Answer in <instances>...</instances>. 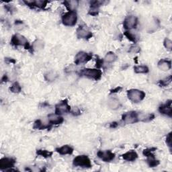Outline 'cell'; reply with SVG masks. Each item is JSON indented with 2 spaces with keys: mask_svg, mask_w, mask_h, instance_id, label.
Segmentation results:
<instances>
[{
  "mask_svg": "<svg viewBox=\"0 0 172 172\" xmlns=\"http://www.w3.org/2000/svg\"><path fill=\"white\" fill-rule=\"evenodd\" d=\"M79 75L80 76L87 77L98 80L102 77V72L101 71V70L97 69H83L79 71Z\"/></svg>",
  "mask_w": 172,
  "mask_h": 172,
  "instance_id": "cell-1",
  "label": "cell"
},
{
  "mask_svg": "<svg viewBox=\"0 0 172 172\" xmlns=\"http://www.w3.org/2000/svg\"><path fill=\"white\" fill-rule=\"evenodd\" d=\"M127 96L131 102L138 103L145 98V93L141 90L132 89L127 92Z\"/></svg>",
  "mask_w": 172,
  "mask_h": 172,
  "instance_id": "cell-2",
  "label": "cell"
},
{
  "mask_svg": "<svg viewBox=\"0 0 172 172\" xmlns=\"http://www.w3.org/2000/svg\"><path fill=\"white\" fill-rule=\"evenodd\" d=\"M73 164L74 166L85 167V168H90L92 167V163L89 158L86 155H79L75 157Z\"/></svg>",
  "mask_w": 172,
  "mask_h": 172,
  "instance_id": "cell-3",
  "label": "cell"
},
{
  "mask_svg": "<svg viewBox=\"0 0 172 172\" xmlns=\"http://www.w3.org/2000/svg\"><path fill=\"white\" fill-rule=\"evenodd\" d=\"M77 20V16L75 12H69L62 16V21L64 26H73L75 25Z\"/></svg>",
  "mask_w": 172,
  "mask_h": 172,
  "instance_id": "cell-4",
  "label": "cell"
},
{
  "mask_svg": "<svg viewBox=\"0 0 172 172\" xmlns=\"http://www.w3.org/2000/svg\"><path fill=\"white\" fill-rule=\"evenodd\" d=\"M11 43L14 46H24L26 49H30L31 46L26 38L22 35H20L19 34H16L12 36Z\"/></svg>",
  "mask_w": 172,
  "mask_h": 172,
  "instance_id": "cell-5",
  "label": "cell"
},
{
  "mask_svg": "<svg viewBox=\"0 0 172 172\" xmlns=\"http://www.w3.org/2000/svg\"><path fill=\"white\" fill-rule=\"evenodd\" d=\"M122 120L126 124H133L139 121V114L137 112H128L122 115Z\"/></svg>",
  "mask_w": 172,
  "mask_h": 172,
  "instance_id": "cell-6",
  "label": "cell"
},
{
  "mask_svg": "<svg viewBox=\"0 0 172 172\" xmlns=\"http://www.w3.org/2000/svg\"><path fill=\"white\" fill-rule=\"evenodd\" d=\"M92 59V55H89V54L83 52V51H81V52L77 53L76 56H75V63L77 65H79V64H80L87 63V62L90 61Z\"/></svg>",
  "mask_w": 172,
  "mask_h": 172,
  "instance_id": "cell-7",
  "label": "cell"
},
{
  "mask_svg": "<svg viewBox=\"0 0 172 172\" xmlns=\"http://www.w3.org/2000/svg\"><path fill=\"white\" fill-rule=\"evenodd\" d=\"M71 112V107L69 106L67 100H63L59 104H58L55 107V114L58 115L63 114L69 112Z\"/></svg>",
  "mask_w": 172,
  "mask_h": 172,
  "instance_id": "cell-8",
  "label": "cell"
},
{
  "mask_svg": "<svg viewBox=\"0 0 172 172\" xmlns=\"http://www.w3.org/2000/svg\"><path fill=\"white\" fill-rule=\"evenodd\" d=\"M97 155L98 157L104 162H110L115 158V154L111 150H100Z\"/></svg>",
  "mask_w": 172,
  "mask_h": 172,
  "instance_id": "cell-9",
  "label": "cell"
},
{
  "mask_svg": "<svg viewBox=\"0 0 172 172\" xmlns=\"http://www.w3.org/2000/svg\"><path fill=\"white\" fill-rule=\"evenodd\" d=\"M138 20L137 18L134 16H129L124 21L123 26L126 30L132 29L137 26Z\"/></svg>",
  "mask_w": 172,
  "mask_h": 172,
  "instance_id": "cell-10",
  "label": "cell"
},
{
  "mask_svg": "<svg viewBox=\"0 0 172 172\" xmlns=\"http://www.w3.org/2000/svg\"><path fill=\"white\" fill-rule=\"evenodd\" d=\"M159 111L161 114L167 116L171 117L172 116V109H171V100H169L166 102L164 104H162L159 107Z\"/></svg>",
  "mask_w": 172,
  "mask_h": 172,
  "instance_id": "cell-11",
  "label": "cell"
},
{
  "mask_svg": "<svg viewBox=\"0 0 172 172\" xmlns=\"http://www.w3.org/2000/svg\"><path fill=\"white\" fill-rule=\"evenodd\" d=\"M16 161L14 159L5 157L1 159L0 161V169H7L8 168H12L14 166Z\"/></svg>",
  "mask_w": 172,
  "mask_h": 172,
  "instance_id": "cell-12",
  "label": "cell"
},
{
  "mask_svg": "<svg viewBox=\"0 0 172 172\" xmlns=\"http://www.w3.org/2000/svg\"><path fill=\"white\" fill-rule=\"evenodd\" d=\"M24 3L30 7L38 8L40 9H44L46 7L49 1H42V0H36V1H24Z\"/></svg>",
  "mask_w": 172,
  "mask_h": 172,
  "instance_id": "cell-13",
  "label": "cell"
},
{
  "mask_svg": "<svg viewBox=\"0 0 172 172\" xmlns=\"http://www.w3.org/2000/svg\"><path fill=\"white\" fill-rule=\"evenodd\" d=\"M77 36L79 38H83V39H89L92 38V34L89 31L85 28L83 26H79L77 29Z\"/></svg>",
  "mask_w": 172,
  "mask_h": 172,
  "instance_id": "cell-14",
  "label": "cell"
},
{
  "mask_svg": "<svg viewBox=\"0 0 172 172\" xmlns=\"http://www.w3.org/2000/svg\"><path fill=\"white\" fill-rule=\"evenodd\" d=\"M49 122L51 125H58V124H61L64 121L63 117H61L60 115H58L57 114H50L48 116Z\"/></svg>",
  "mask_w": 172,
  "mask_h": 172,
  "instance_id": "cell-15",
  "label": "cell"
},
{
  "mask_svg": "<svg viewBox=\"0 0 172 172\" xmlns=\"http://www.w3.org/2000/svg\"><path fill=\"white\" fill-rule=\"evenodd\" d=\"M158 67L161 70L165 71H168L171 67V61L167 59H161L159 61L158 63Z\"/></svg>",
  "mask_w": 172,
  "mask_h": 172,
  "instance_id": "cell-16",
  "label": "cell"
},
{
  "mask_svg": "<svg viewBox=\"0 0 172 172\" xmlns=\"http://www.w3.org/2000/svg\"><path fill=\"white\" fill-rule=\"evenodd\" d=\"M122 158L128 161H134L138 158V154L135 150H130L122 155Z\"/></svg>",
  "mask_w": 172,
  "mask_h": 172,
  "instance_id": "cell-17",
  "label": "cell"
},
{
  "mask_svg": "<svg viewBox=\"0 0 172 172\" xmlns=\"http://www.w3.org/2000/svg\"><path fill=\"white\" fill-rule=\"evenodd\" d=\"M56 151L59 153V154L63 155H71L73 152H74V149L69 145H64L63 147L56 149Z\"/></svg>",
  "mask_w": 172,
  "mask_h": 172,
  "instance_id": "cell-18",
  "label": "cell"
},
{
  "mask_svg": "<svg viewBox=\"0 0 172 172\" xmlns=\"http://www.w3.org/2000/svg\"><path fill=\"white\" fill-rule=\"evenodd\" d=\"M64 5L69 10V12H75L79 5L78 1H65L63 2Z\"/></svg>",
  "mask_w": 172,
  "mask_h": 172,
  "instance_id": "cell-19",
  "label": "cell"
},
{
  "mask_svg": "<svg viewBox=\"0 0 172 172\" xmlns=\"http://www.w3.org/2000/svg\"><path fill=\"white\" fill-rule=\"evenodd\" d=\"M107 106L112 110H117L120 106V103L118 99L111 98L107 102Z\"/></svg>",
  "mask_w": 172,
  "mask_h": 172,
  "instance_id": "cell-20",
  "label": "cell"
},
{
  "mask_svg": "<svg viewBox=\"0 0 172 172\" xmlns=\"http://www.w3.org/2000/svg\"><path fill=\"white\" fill-rule=\"evenodd\" d=\"M34 128L36 129H39V130H42V129H45V128H51V126L46 125V124L43 123L40 120H36L35 122H34Z\"/></svg>",
  "mask_w": 172,
  "mask_h": 172,
  "instance_id": "cell-21",
  "label": "cell"
},
{
  "mask_svg": "<svg viewBox=\"0 0 172 172\" xmlns=\"http://www.w3.org/2000/svg\"><path fill=\"white\" fill-rule=\"evenodd\" d=\"M135 72L136 74H147L149 72V68L145 65L137 66L134 68Z\"/></svg>",
  "mask_w": 172,
  "mask_h": 172,
  "instance_id": "cell-22",
  "label": "cell"
},
{
  "mask_svg": "<svg viewBox=\"0 0 172 172\" xmlns=\"http://www.w3.org/2000/svg\"><path fill=\"white\" fill-rule=\"evenodd\" d=\"M36 154H37L38 155L42 156L44 158H48V157H51L52 156L53 152L49 151V150H47L39 149V150H37V151H36Z\"/></svg>",
  "mask_w": 172,
  "mask_h": 172,
  "instance_id": "cell-23",
  "label": "cell"
},
{
  "mask_svg": "<svg viewBox=\"0 0 172 172\" xmlns=\"http://www.w3.org/2000/svg\"><path fill=\"white\" fill-rule=\"evenodd\" d=\"M116 59H117V56L115 55V54L112 52H109L106 54L104 60L107 63H112L115 61Z\"/></svg>",
  "mask_w": 172,
  "mask_h": 172,
  "instance_id": "cell-24",
  "label": "cell"
},
{
  "mask_svg": "<svg viewBox=\"0 0 172 172\" xmlns=\"http://www.w3.org/2000/svg\"><path fill=\"white\" fill-rule=\"evenodd\" d=\"M21 86L18 82H15L13 83L12 85L10 87V91L13 92V93L18 94L21 92Z\"/></svg>",
  "mask_w": 172,
  "mask_h": 172,
  "instance_id": "cell-25",
  "label": "cell"
},
{
  "mask_svg": "<svg viewBox=\"0 0 172 172\" xmlns=\"http://www.w3.org/2000/svg\"><path fill=\"white\" fill-rule=\"evenodd\" d=\"M172 80V76L171 75H169V76L167 77L166 78L164 79H162V80H160V82H159V84L161 87H165V86L168 85L169 83L171 82Z\"/></svg>",
  "mask_w": 172,
  "mask_h": 172,
  "instance_id": "cell-26",
  "label": "cell"
},
{
  "mask_svg": "<svg viewBox=\"0 0 172 172\" xmlns=\"http://www.w3.org/2000/svg\"><path fill=\"white\" fill-rule=\"evenodd\" d=\"M156 150V148H150V149H146L143 150V153L145 156L149 157H155V155L153 153L154 150Z\"/></svg>",
  "mask_w": 172,
  "mask_h": 172,
  "instance_id": "cell-27",
  "label": "cell"
},
{
  "mask_svg": "<svg viewBox=\"0 0 172 172\" xmlns=\"http://www.w3.org/2000/svg\"><path fill=\"white\" fill-rule=\"evenodd\" d=\"M147 163L150 167H154L160 165V161L156 160L155 157H149L147 160Z\"/></svg>",
  "mask_w": 172,
  "mask_h": 172,
  "instance_id": "cell-28",
  "label": "cell"
},
{
  "mask_svg": "<svg viewBox=\"0 0 172 172\" xmlns=\"http://www.w3.org/2000/svg\"><path fill=\"white\" fill-rule=\"evenodd\" d=\"M44 46V43H43L41 40H36L34 42L33 45H32V48H33L34 50H40V49H42Z\"/></svg>",
  "mask_w": 172,
  "mask_h": 172,
  "instance_id": "cell-29",
  "label": "cell"
},
{
  "mask_svg": "<svg viewBox=\"0 0 172 172\" xmlns=\"http://www.w3.org/2000/svg\"><path fill=\"white\" fill-rule=\"evenodd\" d=\"M124 35L126 36V37L128 38L129 40H130V41H132L133 42H137V38H136V36L135 35V34H133L131 33L130 32H128L126 31L124 32Z\"/></svg>",
  "mask_w": 172,
  "mask_h": 172,
  "instance_id": "cell-30",
  "label": "cell"
},
{
  "mask_svg": "<svg viewBox=\"0 0 172 172\" xmlns=\"http://www.w3.org/2000/svg\"><path fill=\"white\" fill-rule=\"evenodd\" d=\"M57 74L54 72H49V74H47L46 75H45V78L47 81H54L56 77H57Z\"/></svg>",
  "mask_w": 172,
  "mask_h": 172,
  "instance_id": "cell-31",
  "label": "cell"
},
{
  "mask_svg": "<svg viewBox=\"0 0 172 172\" xmlns=\"http://www.w3.org/2000/svg\"><path fill=\"white\" fill-rule=\"evenodd\" d=\"M104 3V2L102 1H92L90 2V5H91V8H99V7L102 6Z\"/></svg>",
  "mask_w": 172,
  "mask_h": 172,
  "instance_id": "cell-32",
  "label": "cell"
},
{
  "mask_svg": "<svg viewBox=\"0 0 172 172\" xmlns=\"http://www.w3.org/2000/svg\"><path fill=\"white\" fill-rule=\"evenodd\" d=\"M164 46L167 50L171 51L172 49V42L171 40H169V38H165L164 40Z\"/></svg>",
  "mask_w": 172,
  "mask_h": 172,
  "instance_id": "cell-33",
  "label": "cell"
},
{
  "mask_svg": "<svg viewBox=\"0 0 172 172\" xmlns=\"http://www.w3.org/2000/svg\"><path fill=\"white\" fill-rule=\"evenodd\" d=\"M98 8H91V9L89 11V14L92 15V16H96V15L98 14Z\"/></svg>",
  "mask_w": 172,
  "mask_h": 172,
  "instance_id": "cell-34",
  "label": "cell"
},
{
  "mask_svg": "<svg viewBox=\"0 0 172 172\" xmlns=\"http://www.w3.org/2000/svg\"><path fill=\"white\" fill-rule=\"evenodd\" d=\"M140 51V48L137 46H132L130 47V50H129V52L132 53H139Z\"/></svg>",
  "mask_w": 172,
  "mask_h": 172,
  "instance_id": "cell-35",
  "label": "cell"
},
{
  "mask_svg": "<svg viewBox=\"0 0 172 172\" xmlns=\"http://www.w3.org/2000/svg\"><path fill=\"white\" fill-rule=\"evenodd\" d=\"M166 143L167 145H168L169 147H171V132H169L168 135L167 136Z\"/></svg>",
  "mask_w": 172,
  "mask_h": 172,
  "instance_id": "cell-36",
  "label": "cell"
},
{
  "mask_svg": "<svg viewBox=\"0 0 172 172\" xmlns=\"http://www.w3.org/2000/svg\"><path fill=\"white\" fill-rule=\"evenodd\" d=\"M103 61L101 59H97L96 60V67L98 68H100L102 66Z\"/></svg>",
  "mask_w": 172,
  "mask_h": 172,
  "instance_id": "cell-37",
  "label": "cell"
},
{
  "mask_svg": "<svg viewBox=\"0 0 172 172\" xmlns=\"http://www.w3.org/2000/svg\"><path fill=\"white\" fill-rule=\"evenodd\" d=\"M72 114L74 115H75V116H77V115H79L80 114V112H79V109L78 108H77L76 107V110H75V108L74 110H73L72 112Z\"/></svg>",
  "mask_w": 172,
  "mask_h": 172,
  "instance_id": "cell-38",
  "label": "cell"
},
{
  "mask_svg": "<svg viewBox=\"0 0 172 172\" xmlns=\"http://www.w3.org/2000/svg\"><path fill=\"white\" fill-rule=\"evenodd\" d=\"M121 89H122V87H117V88H115V89H114L112 90V91H111V94H112V93H117V92H120Z\"/></svg>",
  "mask_w": 172,
  "mask_h": 172,
  "instance_id": "cell-39",
  "label": "cell"
},
{
  "mask_svg": "<svg viewBox=\"0 0 172 172\" xmlns=\"http://www.w3.org/2000/svg\"><path fill=\"white\" fill-rule=\"evenodd\" d=\"M117 126H118L117 122H112V123H111V124H110V126L111 128H116Z\"/></svg>",
  "mask_w": 172,
  "mask_h": 172,
  "instance_id": "cell-40",
  "label": "cell"
},
{
  "mask_svg": "<svg viewBox=\"0 0 172 172\" xmlns=\"http://www.w3.org/2000/svg\"><path fill=\"white\" fill-rule=\"evenodd\" d=\"M8 76H7V75H3V77H2V79H1V81H8Z\"/></svg>",
  "mask_w": 172,
  "mask_h": 172,
  "instance_id": "cell-41",
  "label": "cell"
}]
</instances>
